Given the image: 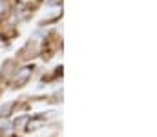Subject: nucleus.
<instances>
[{
  "label": "nucleus",
  "instance_id": "2",
  "mask_svg": "<svg viewBox=\"0 0 157 137\" xmlns=\"http://www.w3.org/2000/svg\"><path fill=\"white\" fill-rule=\"evenodd\" d=\"M26 121H28V117H18V121L15 123V126H17V128H22V126L26 124Z\"/></svg>",
  "mask_w": 157,
  "mask_h": 137
},
{
  "label": "nucleus",
  "instance_id": "3",
  "mask_svg": "<svg viewBox=\"0 0 157 137\" xmlns=\"http://www.w3.org/2000/svg\"><path fill=\"white\" fill-rule=\"evenodd\" d=\"M2 11H4V6H2V4H0V13H2Z\"/></svg>",
  "mask_w": 157,
  "mask_h": 137
},
{
  "label": "nucleus",
  "instance_id": "1",
  "mask_svg": "<svg viewBox=\"0 0 157 137\" xmlns=\"http://www.w3.org/2000/svg\"><path fill=\"white\" fill-rule=\"evenodd\" d=\"M29 73H31V68H24V70H22V71L18 73L20 77H17V82H18V84L26 82V81H28V77H29Z\"/></svg>",
  "mask_w": 157,
  "mask_h": 137
}]
</instances>
